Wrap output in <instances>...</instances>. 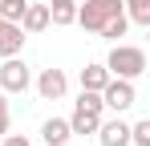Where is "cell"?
I'll use <instances>...</instances> for the list:
<instances>
[{
  "label": "cell",
  "mask_w": 150,
  "mask_h": 146,
  "mask_svg": "<svg viewBox=\"0 0 150 146\" xmlns=\"http://www.w3.org/2000/svg\"><path fill=\"white\" fill-rule=\"evenodd\" d=\"M105 69H110V77H126V81H134V77L146 73V53H142L138 45H114Z\"/></svg>",
  "instance_id": "1"
},
{
  "label": "cell",
  "mask_w": 150,
  "mask_h": 146,
  "mask_svg": "<svg viewBox=\"0 0 150 146\" xmlns=\"http://www.w3.org/2000/svg\"><path fill=\"white\" fill-rule=\"evenodd\" d=\"M114 12H126L122 0H85V4L77 8V24H81L85 33H98V28L110 21Z\"/></svg>",
  "instance_id": "2"
},
{
  "label": "cell",
  "mask_w": 150,
  "mask_h": 146,
  "mask_svg": "<svg viewBox=\"0 0 150 146\" xmlns=\"http://www.w3.org/2000/svg\"><path fill=\"white\" fill-rule=\"evenodd\" d=\"M134 101H138V94H134V85H130L126 77H110V81L101 85V106H110L114 114H126Z\"/></svg>",
  "instance_id": "3"
},
{
  "label": "cell",
  "mask_w": 150,
  "mask_h": 146,
  "mask_svg": "<svg viewBox=\"0 0 150 146\" xmlns=\"http://www.w3.org/2000/svg\"><path fill=\"white\" fill-rule=\"evenodd\" d=\"M28 81H33V73L21 57H4V65H0V89L4 94H25Z\"/></svg>",
  "instance_id": "4"
},
{
  "label": "cell",
  "mask_w": 150,
  "mask_h": 146,
  "mask_svg": "<svg viewBox=\"0 0 150 146\" xmlns=\"http://www.w3.org/2000/svg\"><path fill=\"white\" fill-rule=\"evenodd\" d=\"M65 89H69V81H65V73H61V69H45L41 77H37V94L45 97V101H57Z\"/></svg>",
  "instance_id": "5"
},
{
  "label": "cell",
  "mask_w": 150,
  "mask_h": 146,
  "mask_svg": "<svg viewBox=\"0 0 150 146\" xmlns=\"http://www.w3.org/2000/svg\"><path fill=\"white\" fill-rule=\"evenodd\" d=\"M98 126H101V110H89V106L77 101L73 118H69V130L73 134H98Z\"/></svg>",
  "instance_id": "6"
},
{
  "label": "cell",
  "mask_w": 150,
  "mask_h": 146,
  "mask_svg": "<svg viewBox=\"0 0 150 146\" xmlns=\"http://www.w3.org/2000/svg\"><path fill=\"white\" fill-rule=\"evenodd\" d=\"M98 142L101 146H130V126H126L122 118L101 122V126H98Z\"/></svg>",
  "instance_id": "7"
},
{
  "label": "cell",
  "mask_w": 150,
  "mask_h": 146,
  "mask_svg": "<svg viewBox=\"0 0 150 146\" xmlns=\"http://www.w3.org/2000/svg\"><path fill=\"white\" fill-rule=\"evenodd\" d=\"M21 45H25V28L12 24V21H4L0 24V57H16Z\"/></svg>",
  "instance_id": "8"
},
{
  "label": "cell",
  "mask_w": 150,
  "mask_h": 146,
  "mask_svg": "<svg viewBox=\"0 0 150 146\" xmlns=\"http://www.w3.org/2000/svg\"><path fill=\"white\" fill-rule=\"evenodd\" d=\"M41 138H45V146H65L69 138H73L69 118H49L45 126H41Z\"/></svg>",
  "instance_id": "9"
},
{
  "label": "cell",
  "mask_w": 150,
  "mask_h": 146,
  "mask_svg": "<svg viewBox=\"0 0 150 146\" xmlns=\"http://www.w3.org/2000/svg\"><path fill=\"white\" fill-rule=\"evenodd\" d=\"M21 28H25V33H41V28H49V4H25V12H21Z\"/></svg>",
  "instance_id": "10"
},
{
  "label": "cell",
  "mask_w": 150,
  "mask_h": 146,
  "mask_svg": "<svg viewBox=\"0 0 150 146\" xmlns=\"http://www.w3.org/2000/svg\"><path fill=\"white\" fill-rule=\"evenodd\" d=\"M110 81V69L105 65H85L81 69V89H93V94H101V85Z\"/></svg>",
  "instance_id": "11"
},
{
  "label": "cell",
  "mask_w": 150,
  "mask_h": 146,
  "mask_svg": "<svg viewBox=\"0 0 150 146\" xmlns=\"http://www.w3.org/2000/svg\"><path fill=\"white\" fill-rule=\"evenodd\" d=\"M126 28H130V16H126V12H114L98 33H101V37H110V41H118V37H126Z\"/></svg>",
  "instance_id": "12"
},
{
  "label": "cell",
  "mask_w": 150,
  "mask_h": 146,
  "mask_svg": "<svg viewBox=\"0 0 150 146\" xmlns=\"http://www.w3.org/2000/svg\"><path fill=\"white\" fill-rule=\"evenodd\" d=\"M49 21H53V24H73V21H77V4H73V0L49 4Z\"/></svg>",
  "instance_id": "13"
},
{
  "label": "cell",
  "mask_w": 150,
  "mask_h": 146,
  "mask_svg": "<svg viewBox=\"0 0 150 146\" xmlns=\"http://www.w3.org/2000/svg\"><path fill=\"white\" fill-rule=\"evenodd\" d=\"M122 8H130L126 16L134 24H150V0H122Z\"/></svg>",
  "instance_id": "14"
},
{
  "label": "cell",
  "mask_w": 150,
  "mask_h": 146,
  "mask_svg": "<svg viewBox=\"0 0 150 146\" xmlns=\"http://www.w3.org/2000/svg\"><path fill=\"white\" fill-rule=\"evenodd\" d=\"M25 4H28V0H0V21L21 24V12H25Z\"/></svg>",
  "instance_id": "15"
},
{
  "label": "cell",
  "mask_w": 150,
  "mask_h": 146,
  "mask_svg": "<svg viewBox=\"0 0 150 146\" xmlns=\"http://www.w3.org/2000/svg\"><path fill=\"white\" fill-rule=\"evenodd\" d=\"M130 146H150V118L130 126Z\"/></svg>",
  "instance_id": "16"
},
{
  "label": "cell",
  "mask_w": 150,
  "mask_h": 146,
  "mask_svg": "<svg viewBox=\"0 0 150 146\" xmlns=\"http://www.w3.org/2000/svg\"><path fill=\"white\" fill-rule=\"evenodd\" d=\"M0 134H8V101H4V89H0Z\"/></svg>",
  "instance_id": "17"
},
{
  "label": "cell",
  "mask_w": 150,
  "mask_h": 146,
  "mask_svg": "<svg viewBox=\"0 0 150 146\" xmlns=\"http://www.w3.org/2000/svg\"><path fill=\"white\" fill-rule=\"evenodd\" d=\"M4 146H28L25 134H4Z\"/></svg>",
  "instance_id": "18"
},
{
  "label": "cell",
  "mask_w": 150,
  "mask_h": 146,
  "mask_svg": "<svg viewBox=\"0 0 150 146\" xmlns=\"http://www.w3.org/2000/svg\"><path fill=\"white\" fill-rule=\"evenodd\" d=\"M0 24H4V21H0Z\"/></svg>",
  "instance_id": "19"
}]
</instances>
